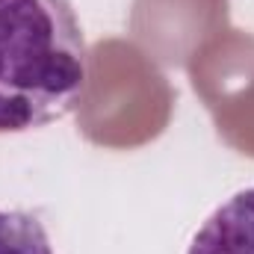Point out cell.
<instances>
[{
    "mask_svg": "<svg viewBox=\"0 0 254 254\" xmlns=\"http://www.w3.org/2000/svg\"><path fill=\"white\" fill-rule=\"evenodd\" d=\"M86 77V39L71 0H0V133L65 119Z\"/></svg>",
    "mask_w": 254,
    "mask_h": 254,
    "instance_id": "cell-1",
    "label": "cell"
},
{
    "mask_svg": "<svg viewBox=\"0 0 254 254\" xmlns=\"http://www.w3.org/2000/svg\"><path fill=\"white\" fill-rule=\"evenodd\" d=\"M0 254H57L39 216L0 210Z\"/></svg>",
    "mask_w": 254,
    "mask_h": 254,
    "instance_id": "cell-3",
    "label": "cell"
},
{
    "mask_svg": "<svg viewBox=\"0 0 254 254\" xmlns=\"http://www.w3.org/2000/svg\"><path fill=\"white\" fill-rule=\"evenodd\" d=\"M187 254H254V187L231 195L198 228Z\"/></svg>",
    "mask_w": 254,
    "mask_h": 254,
    "instance_id": "cell-2",
    "label": "cell"
}]
</instances>
